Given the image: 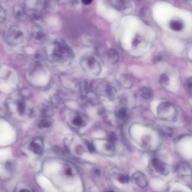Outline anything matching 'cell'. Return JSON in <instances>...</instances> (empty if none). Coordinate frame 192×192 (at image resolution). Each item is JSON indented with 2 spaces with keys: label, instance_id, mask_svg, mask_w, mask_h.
<instances>
[{
  "label": "cell",
  "instance_id": "obj_3",
  "mask_svg": "<svg viewBox=\"0 0 192 192\" xmlns=\"http://www.w3.org/2000/svg\"><path fill=\"white\" fill-rule=\"evenodd\" d=\"M23 38V33L17 27H11L8 31L7 39L11 45H15L21 42Z\"/></svg>",
  "mask_w": 192,
  "mask_h": 192
},
{
  "label": "cell",
  "instance_id": "obj_25",
  "mask_svg": "<svg viewBox=\"0 0 192 192\" xmlns=\"http://www.w3.org/2000/svg\"><path fill=\"white\" fill-rule=\"evenodd\" d=\"M140 42V39L138 38H136L133 40V46L134 47H136Z\"/></svg>",
  "mask_w": 192,
  "mask_h": 192
},
{
  "label": "cell",
  "instance_id": "obj_16",
  "mask_svg": "<svg viewBox=\"0 0 192 192\" xmlns=\"http://www.w3.org/2000/svg\"><path fill=\"white\" fill-rule=\"evenodd\" d=\"M108 140L109 142L112 143H114L117 140V137L116 134L113 132H110L108 134Z\"/></svg>",
  "mask_w": 192,
  "mask_h": 192
},
{
  "label": "cell",
  "instance_id": "obj_12",
  "mask_svg": "<svg viewBox=\"0 0 192 192\" xmlns=\"http://www.w3.org/2000/svg\"><path fill=\"white\" fill-rule=\"evenodd\" d=\"M30 149L34 153L37 154H40L42 152V147L39 144L35 141H33L30 145Z\"/></svg>",
  "mask_w": 192,
  "mask_h": 192
},
{
  "label": "cell",
  "instance_id": "obj_10",
  "mask_svg": "<svg viewBox=\"0 0 192 192\" xmlns=\"http://www.w3.org/2000/svg\"><path fill=\"white\" fill-rule=\"evenodd\" d=\"M169 26L171 29L176 31H181L183 28V24L181 22L176 20L170 22Z\"/></svg>",
  "mask_w": 192,
  "mask_h": 192
},
{
  "label": "cell",
  "instance_id": "obj_13",
  "mask_svg": "<svg viewBox=\"0 0 192 192\" xmlns=\"http://www.w3.org/2000/svg\"><path fill=\"white\" fill-rule=\"evenodd\" d=\"M185 89L187 94L191 95L192 94V77H190L186 80L185 85Z\"/></svg>",
  "mask_w": 192,
  "mask_h": 192
},
{
  "label": "cell",
  "instance_id": "obj_15",
  "mask_svg": "<svg viewBox=\"0 0 192 192\" xmlns=\"http://www.w3.org/2000/svg\"><path fill=\"white\" fill-rule=\"evenodd\" d=\"M169 79L165 74L161 75L160 77V82L163 86H167L169 83Z\"/></svg>",
  "mask_w": 192,
  "mask_h": 192
},
{
  "label": "cell",
  "instance_id": "obj_30",
  "mask_svg": "<svg viewBox=\"0 0 192 192\" xmlns=\"http://www.w3.org/2000/svg\"><path fill=\"white\" fill-rule=\"evenodd\" d=\"M67 173L68 174V175H70V174L71 173V170L70 169L67 170Z\"/></svg>",
  "mask_w": 192,
  "mask_h": 192
},
{
  "label": "cell",
  "instance_id": "obj_9",
  "mask_svg": "<svg viewBox=\"0 0 192 192\" xmlns=\"http://www.w3.org/2000/svg\"><path fill=\"white\" fill-rule=\"evenodd\" d=\"M141 92L142 97L146 99H150L152 98L153 95V90L149 87H142L141 89Z\"/></svg>",
  "mask_w": 192,
  "mask_h": 192
},
{
  "label": "cell",
  "instance_id": "obj_17",
  "mask_svg": "<svg viewBox=\"0 0 192 192\" xmlns=\"http://www.w3.org/2000/svg\"><path fill=\"white\" fill-rule=\"evenodd\" d=\"M127 115V110L125 109H120L118 111L117 115L119 119L123 120L126 118Z\"/></svg>",
  "mask_w": 192,
  "mask_h": 192
},
{
  "label": "cell",
  "instance_id": "obj_6",
  "mask_svg": "<svg viewBox=\"0 0 192 192\" xmlns=\"http://www.w3.org/2000/svg\"><path fill=\"white\" fill-rule=\"evenodd\" d=\"M111 4L116 9L119 11H123L129 7L131 3L130 1H111Z\"/></svg>",
  "mask_w": 192,
  "mask_h": 192
},
{
  "label": "cell",
  "instance_id": "obj_32",
  "mask_svg": "<svg viewBox=\"0 0 192 192\" xmlns=\"http://www.w3.org/2000/svg\"></svg>",
  "mask_w": 192,
  "mask_h": 192
},
{
  "label": "cell",
  "instance_id": "obj_21",
  "mask_svg": "<svg viewBox=\"0 0 192 192\" xmlns=\"http://www.w3.org/2000/svg\"><path fill=\"white\" fill-rule=\"evenodd\" d=\"M18 111L20 115H23L25 110V105L22 102L19 103L17 107Z\"/></svg>",
  "mask_w": 192,
  "mask_h": 192
},
{
  "label": "cell",
  "instance_id": "obj_4",
  "mask_svg": "<svg viewBox=\"0 0 192 192\" xmlns=\"http://www.w3.org/2000/svg\"><path fill=\"white\" fill-rule=\"evenodd\" d=\"M152 164L153 168L157 172L162 174L167 173V167L161 160L157 158H153L152 160Z\"/></svg>",
  "mask_w": 192,
  "mask_h": 192
},
{
  "label": "cell",
  "instance_id": "obj_28",
  "mask_svg": "<svg viewBox=\"0 0 192 192\" xmlns=\"http://www.w3.org/2000/svg\"><path fill=\"white\" fill-rule=\"evenodd\" d=\"M92 2V1H82V3L85 5H90Z\"/></svg>",
  "mask_w": 192,
  "mask_h": 192
},
{
  "label": "cell",
  "instance_id": "obj_18",
  "mask_svg": "<svg viewBox=\"0 0 192 192\" xmlns=\"http://www.w3.org/2000/svg\"><path fill=\"white\" fill-rule=\"evenodd\" d=\"M130 178L127 175H121L119 176L118 178V181L120 183L125 184L128 183L129 181Z\"/></svg>",
  "mask_w": 192,
  "mask_h": 192
},
{
  "label": "cell",
  "instance_id": "obj_27",
  "mask_svg": "<svg viewBox=\"0 0 192 192\" xmlns=\"http://www.w3.org/2000/svg\"><path fill=\"white\" fill-rule=\"evenodd\" d=\"M161 59L162 57L161 56L158 55L154 57V61L155 62H158L161 61Z\"/></svg>",
  "mask_w": 192,
  "mask_h": 192
},
{
  "label": "cell",
  "instance_id": "obj_31",
  "mask_svg": "<svg viewBox=\"0 0 192 192\" xmlns=\"http://www.w3.org/2000/svg\"><path fill=\"white\" fill-rule=\"evenodd\" d=\"M113 192L112 191H108V192Z\"/></svg>",
  "mask_w": 192,
  "mask_h": 192
},
{
  "label": "cell",
  "instance_id": "obj_11",
  "mask_svg": "<svg viewBox=\"0 0 192 192\" xmlns=\"http://www.w3.org/2000/svg\"><path fill=\"white\" fill-rule=\"evenodd\" d=\"M14 13L15 16L19 20H21L25 17V13L21 6L17 5L14 6Z\"/></svg>",
  "mask_w": 192,
  "mask_h": 192
},
{
  "label": "cell",
  "instance_id": "obj_2",
  "mask_svg": "<svg viewBox=\"0 0 192 192\" xmlns=\"http://www.w3.org/2000/svg\"><path fill=\"white\" fill-rule=\"evenodd\" d=\"M159 117L162 119H173L175 117V110L173 106L168 103H163L160 104L158 109Z\"/></svg>",
  "mask_w": 192,
  "mask_h": 192
},
{
  "label": "cell",
  "instance_id": "obj_8",
  "mask_svg": "<svg viewBox=\"0 0 192 192\" xmlns=\"http://www.w3.org/2000/svg\"><path fill=\"white\" fill-rule=\"evenodd\" d=\"M120 82L123 86L127 87L131 86L133 83V80L129 75L123 74L120 77Z\"/></svg>",
  "mask_w": 192,
  "mask_h": 192
},
{
  "label": "cell",
  "instance_id": "obj_20",
  "mask_svg": "<svg viewBox=\"0 0 192 192\" xmlns=\"http://www.w3.org/2000/svg\"><path fill=\"white\" fill-rule=\"evenodd\" d=\"M50 123L47 119H43L40 122L38 127L40 128H46L50 127Z\"/></svg>",
  "mask_w": 192,
  "mask_h": 192
},
{
  "label": "cell",
  "instance_id": "obj_23",
  "mask_svg": "<svg viewBox=\"0 0 192 192\" xmlns=\"http://www.w3.org/2000/svg\"><path fill=\"white\" fill-rule=\"evenodd\" d=\"M44 34L41 31L37 32L34 33V37H35V39H37L40 40L42 39L44 37Z\"/></svg>",
  "mask_w": 192,
  "mask_h": 192
},
{
  "label": "cell",
  "instance_id": "obj_14",
  "mask_svg": "<svg viewBox=\"0 0 192 192\" xmlns=\"http://www.w3.org/2000/svg\"><path fill=\"white\" fill-rule=\"evenodd\" d=\"M162 131L163 135L166 138H171L173 134V130L170 127H164Z\"/></svg>",
  "mask_w": 192,
  "mask_h": 192
},
{
  "label": "cell",
  "instance_id": "obj_19",
  "mask_svg": "<svg viewBox=\"0 0 192 192\" xmlns=\"http://www.w3.org/2000/svg\"><path fill=\"white\" fill-rule=\"evenodd\" d=\"M107 93L109 97H114L115 93H116V91L114 88L112 86L110 85H108L106 88Z\"/></svg>",
  "mask_w": 192,
  "mask_h": 192
},
{
  "label": "cell",
  "instance_id": "obj_7",
  "mask_svg": "<svg viewBox=\"0 0 192 192\" xmlns=\"http://www.w3.org/2000/svg\"><path fill=\"white\" fill-rule=\"evenodd\" d=\"M108 57L110 61L113 64H116L119 60V55L117 51L115 49H109L108 52Z\"/></svg>",
  "mask_w": 192,
  "mask_h": 192
},
{
  "label": "cell",
  "instance_id": "obj_22",
  "mask_svg": "<svg viewBox=\"0 0 192 192\" xmlns=\"http://www.w3.org/2000/svg\"><path fill=\"white\" fill-rule=\"evenodd\" d=\"M73 124L75 125L80 126L82 124V120L81 118L79 116L75 117L72 120Z\"/></svg>",
  "mask_w": 192,
  "mask_h": 192
},
{
  "label": "cell",
  "instance_id": "obj_1",
  "mask_svg": "<svg viewBox=\"0 0 192 192\" xmlns=\"http://www.w3.org/2000/svg\"><path fill=\"white\" fill-rule=\"evenodd\" d=\"M72 52L70 48L64 42L59 41L56 42L54 57L57 60H64L71 56Z\"/></svg>",
  "mask_w": 192,
  "mask_h": 192
},
{
  "label": "cell",
  "instance_id": "obj_5",
  "mask_svg": "<svg viewBox=\"0 0 192 192\" xmlns=\"http://www.w3.org/2000/svg\"><path fill=\"white\" fill-rule=\"evenodd\" d=\"M133 179L138 186L142 188L146 187L147 181L145 175L140 172H137L133 176Z\"/></svg>",
  "mask_w": 192,
  "mask_h": 192
},
{
  "label": "cell",
  "instance_id": "obj_29",
  "mask_svg": "<svg viewBox=\"0 0 192 192\" xmlns=\"http://www.w3.org/2000/svg\"><path fill=\"white\" fill-rule=\"evenodd\" d=\"M20 192H30V191L27 189H23L20 190Z\"/></svg>",
  "mask_w": 192,
  "mask_h": 192
},
{
  "label": "cell",
  "instance_id": "obj_24",
  "mask_svg": "<svg viewBox=\"0 0 192 192\" xmlns=\"http://www.w3.org/2000/svg\"><path fill=\"white\" fill-rule=\"evenodd\" d=\"M86 145H87L88 149L90 152H93L95 150V148L94 145L88 142L86 144Z\"/></svg>",
  "mask_w": 192,
  "mask_h": 192
},
{
  "label": "cell",
  "instance_id": "obj_26",
  "mask_svg": "<svg viewBox=\"0 0 192 192\" xmlns=\"http://www.w3.org/2000/svg\"><path fill=\"white\" fill-rule=\"evenodd\" d=\"M106 148L108 150H113L114 148V144L109 142V143L107 144Z\"/></svg>",
  "mask_w": 192,
  "mask_h": 192
}]
</instances>
